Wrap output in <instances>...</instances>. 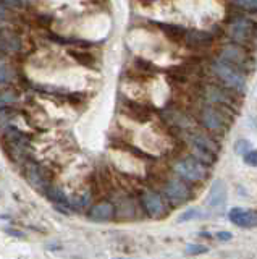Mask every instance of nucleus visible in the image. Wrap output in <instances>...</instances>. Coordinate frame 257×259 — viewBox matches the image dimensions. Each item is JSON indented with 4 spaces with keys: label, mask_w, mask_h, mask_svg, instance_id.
Returning a JSON list of instances; mask_svg holds the SVG:
<instances>
[{
    "label": "nucleus",
    "mask_w": 257,
    "mask_h": 259,
    "mask_svg": "<svg viewBox=\"0 0 257 259\" xmlns=\"http://www.w3.org/2000/svg\"><path fill=\"white\" fill-rule=\"evenodd\" d=\"M212 68L215 71V75L222 79V83L225 86H228L230 89H233L235 93L243 94L246 91V78L244 73H241L239 70H236L235 67H231L230 63L220 60H215L212 63Z\"/></svg>",
    "instance_id": "f257e3e1"
},
{
    "label": "nucleus",
    "mask_w": 257,
    "mask_h": 259,
    "mask_svg": "<svg viewBox=\"0 0 257 259\" xmlns=\"http://www.w3.org/2000/svg\"><path fill=\"white\" fill-rule=\"evenodd\" d=\"M26 178L31 185L36 186L39 190H45L47 186H49V183H47V180L42 175V170L36 164H26Z\"/></svg>",
    "instance_id": "f8f14e48"
},
{
    "label": "nucleus",
    "mask_w": 257,
    "mask_h": 259,
    "mask_svg": "<svg viewBox=\"0 0 257 259\" xmlns=\"http://www.w3.org/2000/svg\"><path fill=\"white\" fill-rule=\"evenodd\" d=\"M13 75H15V73H13L12 65L5 59L0 57V86L10 83V81L13 79Z\"/></svg>",
    "instance_id": "2eb2a0df"
},
{
    "label": "nucleus",
    "mask_w": 257,
    "mask_h": 259,
    "mask_svg": "<svg viewBox=\"0 0 257 259\" xmlns=\"http://www.w3.org/2000/svg\"><path fill=\"white\" fill-rule=\"evenodd\" d=\"M71 55L75 57V59L81 63V65H84V67H92V65L95 63V60H94V57L89 54V52H81V51H71L70 52Z\"/></svg>",
    "instance_id": "f3484780"
},
{
    "label": "nucleus",
    "mask_w": 257,
    "mask_h": 259,
    "mask_svg": "<svg viewBox=\"0 0 257 259\" xmlns=\"http://www.w3.org/2000/svg\"><path fill=\"white\" fill-rule=\"evenodd\" d=\"M18 99V94L15 91H4L0 93V109H7L10 107L12 104H15Z\"/></svg>",
    "instance_id": "a211bd4d"
},
{
    "label": "nucleus",
    "mask_w": 257,
    "mask_h": 259,
    "mask_svg": "<svg viewBox=\"0 0 257 259\" xmlns=\"http://www.w3.org/2000/svg\"><path fill=\"white\" fill-rule=\"evenodd\" d=\"M235 2L241 7L247 8V10H254L257 12V0H235Z\"/></svg>",
    "instance_id": "4be33fe9"
},
{
    "label": "nucleus",
    "mask_w": 257,
    "mask_h": 259,
    "mask_svg": "<svg viewBox=\"0 0 257 259\" xmlns=\"http://www.w3.org/2000/svg\"><path fill=\"white\" fill-rule=\"evenodd\" d=\"M228 219L231 224L241 227V229H254V227H257V210L254 209L233 207L228 212Z\"/></svg>",
    "instance_id": "423d86ee"
},
{
    "label": "nucleus",
    "mask_w": 257,
    "mask_h": 259,
    "mask_svg": "<svg viewBox=\"0 0 257 259\" xmlns=\"http://www.w3.org/2000/svg\"><path fill=\"white\" fill-rule=\"evenodd\" d=\"M9 8H7V5H4V4H0V20H5L7 16H9Z\"/></svg>",
    "instance_id": "393cba45"
},
{
    "label": "nucleus",
    "mask_w": 257,
    "mask_h": 259,
    "mask_svg": "<svg viewBox=\"0 0 257 259\" xmlns=\"http://www.w3.org/2000/svg\"><path fill=\"white\" fill-rule=\"evenodd\" d=\"M186 251L189 254H202L207 251V248L204 245H188Z\"/></svg>",
    "instance_id": "5701e85b"
},
{
    "label": "nucleus",
    "mask_w": 257,
    "mask_h": 259,
    "mask_svg": "<svg viewBox=\"0 0 257 259\" xmlns=\"http://www.w3.org/2000/svg\"><path fill=\"white\" fill-rule=\"evenodd\" d=\"M200 121L207 130H212V132H225L228 126V121L225 118L223 112L215 107H205L200 113Z\"/></svg>",
    "instance_id": "39448f33"
},
{
    "label": "nucleus",
    "mask_w": 257,
    "mask_h": 259,
    "mask_svg": "<svg viewBox=\"0 0 257 259\" xmlns=\"http://www.w3.org/2000/svg\"><path fill=\"white\" fill-rule=\"evenodd\" d=\"M220 59L223 62L230 63L231 67H235L236 70H239L241 73H247V71H252L254 70V65L255 60L251 57L246 49H243L238 44H230V46H225L222 49V54H220Z\"/></svg>",
    "instance_id": "f03ea898"
},
{
    "label": "nucleus",
    "mask_w": 257,
    "mask_h": 259,
    "mask_svg": "<svg viewBox=\"0 0 257 259\" xmlns=\"http://www.w3.org/2000/svg\"><path fill=\"white\" fill-rule=\"evenodd\" d=\"M192 146H194V149L197 151L199 156L215 159V151L217 149L205 136H194V138H192Z\"/></svg>",
    "instance_id": "ddd939ff"
},
{
    "label": "nucleus",
    "mask_w": 257,
    "mask_h": 259,
    "mask_svg": "<svg viewBox=\"0 0 257 259\" xmlns=\"http://www.w3.org/2000/svg\"><path fill=\"white\" fill-rule=\"evenodd\" d=\"M175 170L181 178L189 182H200V180H204L207 175L205 165L199 159H194V157H186L180 162H176Z\"/></svg>",
    "instance_id": "20e7f679"
},
{
    "label": "nucleus",
    "mask_w": 257,
    "mask_h": 259,
    "mask_svg": "<svg viewBox=\"0 0 257 259\" xmlns=\"http://www.w3.org/2000/svg\"><path fill=\"white\" fill-rule=\"evenodd\" d=\"M165 194H167V198L173 202H183L189 196V188L180 180H172L165 186Z\"/></svg>",
    "instance_id": "9d476101"
},
{
    "label": "nucleus",
    "mask_w": 257,
    "mask_h": 259,
    "mask_svg": "<svg viewBox=\"0 0 257 259\" xmlns=\"http://www.w3.org/2000/svg\"><path fill=\"white\" fill-rule=\"evenodd\" d=\"M249 149H251V143L246 141V140H239V141H236V144H235V151H236L238 154H246Z\"/></svg>",
    "instance_id": "412c9836"
},
{
    "label": "nucleus",
    "mask_w": 257,
    "mask_h": 259,
    "mask_svg": "<svg viewBox=\"0 0 257 259\" xmlns=\"http://www.w3.org/2000/svg\"><path fill=\"white\" fill-rule=\"evenodd\" d=\"M114 214H115V207L112 206L110 202L102 201V202H97V204H94L89 209L87 217L94 222H107L110 219H114Z\"/></svg>",
    "instance_id": "1a4fd4ad"
},
{
    "label": "nucleus",
    "mask_w": 257,
    "mask_h": 259,
    "mask_svg": "<svg viewBox=\"0 0 257 259\" xmlns=\"http://www.w3.org/2000/svg\"><path fill=\"white\" fill-rule=\"evenodd\" d=\"M227 204V186L222 180H215L209 190L207 206L214 210H220Z\"/></svg>",
    "instance_id": "0eeeda50"
},
{
    "label": "nucleus",
    "mask_w": 257,
    "mask_h": 259,
    "mask_svg": "<svg viewBox=\"0 0 257 259\" xmlns=\"http://www.w3.org/2000/svg\"><path fill=\"white\" fill-rule=\"evenodd\" d=\"M184 42L191 49H202L212 42V36L205 31H189L184 36Z\"/></svg>",
    "instance_id": "9b49d317"
},
{
    "label": "nucleus",
    "mask_w": 257,
    "mask_h": 259,
    "mask_svg": "<svg viewBox=\"0 0 257 259\" xmlns=\"http://www.w3.org/2000/svg\"><path fill=\"white\" fill-rule=\"evenodd\" d=\"M130 110H131V115L139 120V121H147L150 118V112L144 107L141 104H136V102H131L130 104Z\"/></svg>",
    "instance_id": "dca6fc26"
},
{
    "label": "nucleus",
    "mask_w": 257,
    "mask_h": 259,
    "mask_svg": "<svg viewBox=\"0 0 257 259\" xmlns=\"http://www.w3.org/2000/svg\"><path fill=\"white\" fill-rule=\"evenodd\" d=\"M204 214L200 212L199 209H188V210H184V212L178 217V222H188L191 221V219H196V217H202Z\"/></svg>",
    "instance_id": "6ab92c4d"
},
{
    "label": "nucleus",
    "mask_w": 257,
    "mask_h": 259,
    "mask_svg": "<svg viewBox=\"0 0 257 259\" xmlns=\"http://www.w3.org/2000/svg\"><path fill=\"white\" fill-rule=\"evenodd\" d=\"M217 238L222 240V241H230V240L233 238V235H231L230 232H227V230H223V232H219V233H217Z\"/></svg>",
    "instance_id": "b1692460"
},
{
    "label": "nucleus",
    "mask_w": 257,
    "mask_h": 259,
    "mask_svg": "<svg viewBox=\"0 0 257 259\" xmlns=\"http://www.w3.org/2000/svg\"><path fill=\"white\" fill-rule=\"evenodd\" d=\"M45 193H47V198H49L50 201H54L57 206H63V207L70 206L68 198L65 196V193H63L60 188H55V186H47Z\"/></svg>",
    "instance_id": "4468645a"
},
{
    "label": "nucleus",
    "mask_w": 257,
    "mask_h": 259,
    "mask_svg": "<svg viewBox=\"0 0 257 259\" xmlns=\"http://www.w3.org/2000/svg\"><path fill=\"white\" fill-rule=\"evenodd\" d=\"M230 36L239 44L257 47V23L249 18H238L231 23Z\"/></svg>",
    "instance_id": "7ed1b4c3"
},
{
    "label": "nucleus",
    "mask_w": 257,
    "mask_h": 259,
    "mask_svg": "<svg viewBox=\"0 0 257 259\" xmlns=\"http://www.w3.org/2000/svg\"><path fill=\"white\" fill-rule=\"evenodd\" d=\"M142 204L146 207V212L154 217V219H160L165 215V204H164V199L159 196L157 193L154 191H147L144 193L142 196Z\"/></svg>",
    "instance_id": "6e6552de"
},
{
    "label": "nucleus",
    "mask_w": 257,
    "mask_h": 259,
    "mask_svg": "<svg viewBox=\"0 0 257 259\" xmlns=\"http://www.w3.org/2000/svg\"><path fill=\"white\" fill-rule=\"evenodd\" d=\"M243 160L247 165L257 167V149H249L246 154H243Z\"/></svg>",
    "instance_id": "aec40b11"
}]
</instances>
